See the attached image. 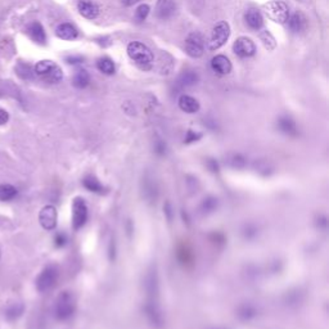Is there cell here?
I'll use <instances>...</instances> for the list:
<instances>
[{"instance_id":"cell-1","label":"cell","mask_w":329,"mask_h":329,"mask_svg":"<svg viewBox=\"0 0 329 329\" xmlns=\"http://www.w3.org/2000/svg\"><path fill=\"white\" fill-rule=\"evenodd\" d=\"M128 54L135 63L143 70H148L152 66L153 53L148 46L139 41H133L128 45Z\"/></svg>"},{"instance_id":"cell-2","label":"cell","mask_w":329,"mask_h":329,"mask_svg":"<svg viewBox=\"0 0 329 329\" xmlns=\"http://www.w3.org/2000/svg\"><path fill=\"white\" fill-rule=\"evenodd\" d=\"M34 71L39 77H41L44 81L49 82V84H57L63 78V72H62L59 66L54 63L53 60L49 59H43L38 62Z\"/></svg>"},{"instance_id":"cell-3","label":"cell","mask_w":329,"mask_h":329,"mask_svg":"<svg viewBox=\"0 0 329 329\" xmlns=\"http://www.w3.org/2000/svg\"><path fill=\"white\" fill-rule=\"evenodd\" d=\"M262 9L274 22L286 23L290 18V8L284 1H269L262 5Z\"/></svg>"},{"instance_id":"cell-4","label":"cell","mask_w":329,"mask_h":329,"mask_svg":"<svg viewBox=\"0 0 329 329\" xmlns=\"http://www.w3.org/2000/svg\"><path fill=\"white\" fill-rule=\"evenodd\" d=\"M230 36V26L228 25L227 22H219L216 23L215 27L213 29V34H211V38H210L209 41V48L210 50H217L220 49L224 44L227 43L228 39Z\"/></svg>"},{"instance_id":"cell-5","label":"cell","mask_w":329,"mask_h":329,"mask_svg":"<svg viewBox=\"0 0 329 329\" xmlns=\"http://www.w3.org/2000/svg\"><path fill=\"white\" fill-rule=\"evenodd\" d=\"M58 279V269L56 266H48L41 271L38 280H36V287L39 292H46L50 288H53L56 282Z\"/></svg>"},{"instance_id":"cell-6","label":"cell","mask_w":329,"mask_h":329,"mask_svg":"<svg viewBox=\"0 0 329 329\" xmlns=\"http://www.w3.org/2000/svg\"><path fill=\"white\" fill-rule=\"evenodd\" d=\"M74 312V300H72L71 294H68L67 292H63L60 294L57 300V305H56V314L57 318L60 320L70 318Z\"/></svg>"},{"instance_id":"cell-7","label":"cell","mask_w":329,"mask_h":329,"mask_svg":"<svg viewBox=\"0 0 329 329\" xmlns=\"http://www.w3.org/2000/svg\"><path fill=\"white\" fill-rule=\"evenodd\" d=\"M203 39L199 34H192L185 40V52L189 57L199 58L203 54Z\"/></svg>"},{"instance_id":"cell-8","label":"cell","mask_w":329,"mask_h":329,"mask_svg":"<svg viewBox=\"0 0 329 329\" xmlns=\"http://www.w3.org/2000/svg\"><path fill=\"white\" fill-rule=\"evenodd\" d=\"M234 53L237 54L238 57L241 58H248L252 57V56H255L256 53V45L255 43L252 41L251 39H248V38H239L237 39V41L234 43Z\"/></svg>"},{"instance_id":"cell-9","label":"cell","mask_w":329,"mask_h":329,"mask_svg":"<svg viewBox=\"0 0 329 329\" xmlns=\"http://www.w3.org/2000/svg\"><path fill=\"white\" fill-rule=\"evenodd\" d=\"M72 215H74V227L75 229H78L85 224L86 216H88V209L84 199L76 198L74 202V207H72Z\"/></svg>"},{"instance_id":"cell-10","label":"cell","mask_w":329,"mask_h":329,"mask_svg":"<svg viewBox=\"0 0 329 329\" xmlns=\"http://www.w3.org/2000/svg\"><path fill=\"white\" fill-rule=\"evenodd\" d=\"M41 227L46 230H52L57 225V211L53 206H45L39 215Z\"/></svg>"},{"instance_id":"cell-11","label":"cell","mask_w":329,"mask_h":329,"mask_svg":"<svg viewBox=\"0 0 329 329\" xmlns=\"http://www.w3.org/2000/svg\"><path fill=\"white\" fill-rule=\"evenodd\" d=\"M176 4L174 0H158L156 5V15L161 19H169L175 15Z\"/></svg>"},{"instance_id":"cell-12","label":"cell","mask_w":329,"mask_h":329,"mask_svg":"<svg viewBox=\"0 0 329 329\" xmlns=\"http://www.w3.org/2000/svg\"><path fill=\"white\" fill-rule=\"evenodd\" d=\"M77 9L80 15L88 19H94L99 16V8L90 0H80L77 3Z\"/></svg>"},{"instance_id":"cell-13","label":"cell","mask_w":329,"mask_h":329,"mask_svg":"<svg viewBox=\"0 0 329 329\" xmlns=\"http://www.w3.org/2000/svg\"><path fill=\"white\" fill-rule=\"evenodd\" d=\"M26 32H27V35H29L35 43L45 44L46 41L45 31H44V27L41 26V23H39V22H32V23H30V25L26 27Z\"/></svg>"},{"instance_id":"cell-14","label":"cell","mask_w":329,"mask_h":329,"mask_svg":"<svg viewBox=\"0 0 329 329\" xmlns=\"http://www.w3.org/2000/svg\"><path fill=\"white\" fill-rule=\"evenodd\" d=\"M211 66H213V71L220 75H227L232 71V63L225 56H216L211 60Z\"/></svg>"},{"instance_id":"cell-15","label":"cell","mask_w":329,"mask_h":329,"mask_svg":"<svg viewBox=\"0 0 329 329\" xmlns=\"http://www.w3.org/2000/svg\"><path fill=\"white\" fill-rule=\"evenodd\" d=\"M56 35L62 40H75L77 38L78 32L71 23H62L56 29Z\"/></svg>"},{"instance_id":"cell-16","label":"cell","mask_w":329,"mask_h":329,"mask_svg":"<svg viewBox=\"0 0 329 329\" xmlns=\"http://www.w3.org/2000/svg\"><path fill=\"white\" fill-rule=\"evenodd\" d=\"M179 107L187 114H195L199 110V103L193 97L181 96L179 98Z\"/></svg>"},{"instance_id":"cell-17","label":"cell","mask_w":329,"mask_h":329,"mask_svg":"<svg viewBox=\"0 0 329 329\" xmlns=\"http://www.w3.org/2000/svg\"><path fill=\"white\" fill-rule=\"evenodd\" d=\"M246 22L252 30H260L264 26V18L257 9H250L246 13Z\"/></svg>"},{"instance_id":"cell-18","label":"cell","mask_w":329,"mask_h":329,"mask_svg":"<svg viewBox=\"0 0 329 329\" xmlns=\"http://www.w3.org/2000/svg\"><path fill=\"white\" fill-rule=\"evenodd\" d=\"M90 76L86 70H78L74 76V85L78 89H84L89 85Z\"/></svg>"},{"instance_id":"cell-19","label":"cell","mask_w":329,"mask_h":329,"mask_svg":"<svg viewBox=\"0 0 329 329\" xmlns=\"http://www.w3.org/2000/svg\"><path fill=\"white\" fill-rule=\"evenodd\" d=\"M17 195V189L11 184H1L0 185V201L8 202L16 198Z\"/></svg>"},{"instance_id":"cell-20","label":"cell","mask_w":329,"mask_h":329,"mask_svg":"<svg viewBox=\"0 0 329 329\" xmlns=\"http://www.w3.org/2000/svg\"><path fill=\"white\" fill-rule=\"evenodd\" d=\"M97 67L102 74L104 75H114L115 74V63L114 60L110 58H99L97 62Z\"/></svg>"},{"instance_id":"cell-21","label":"cell","mask_w":329,"mask_h":329,"mask_svg":"<svg viewBox=\"0 0 329 329\" xmlns=\"http://www.w3.org/2000/svg\"><path fill=\"white\" fill-rule=\"evenodd\" d=\"M288 25H290V30L294 32H298L304 29L305 19L301 15H293L290 18H288Z\"/></svg>"},{"instance_id":"cell-22","label":"cell","mask_w":329,"mask_h":329,"mask_svg":"<svg viewBox=\"0 0 329 329\" xmlns=\"http://www.w3.org/2000/svg\"><path fill=\"white\" fill-rule=\"evenodd\" d=\"M198 80V76L194 72H185L184 75H181V77L179 78L181 86H191L195 84Z\"/></svg>"},{"instance_id":"cell-23","label":"cell","mask_w":329,"mask_h":329,"mask_svg":"<svg viewBox=\"0 0 329 329\" xmlns=\"http://www.w3.org/2000/svg\"><path fill=\"white\" fill-rule=\"evenodd\" d=\"M260 39H261V41L264 43L266 49L272 50L274 48H275V40H274V38H272V36L270 35L268 31L262 32L261 35H260Z\"/></svg>"},{"instance_id":"cell-24","label":"cell","mask_w":329,"mask_h":329,"mask_svg":"<svg viewBox=\"0 0 329 329\" xmlns=\"http://www.w3.org/2000/svg\"><path fill=\"white\" fill-rule=\"evenodd\" d=\"M149 11H151L149 5H147V4H142V5H139V7L136 8V12H135V17H136V19H138V21H140V22L144 21L145 18L148 17Z\"/></svg>"},{"instance_id":"cell-25","label":"cell","mask_w":329,"mask_h":329,"mask_svg":"<svg viewBox=\"0 0 329 329\" xmlns=\"http://www.w3.org/2000/svg\"><path fill=\"white\" fill-rule=\"evenodd\" d=\"M9 121V114L5 110L0 108V125H5Z\"/></svg>"},{"instance_id":"cell-26","label":"cell","mask_w":329,"mask_h":329,"mask_svg":"<svg viewBox=\"0 0 329 329\" xmlns=\"http://www.w3.org/2000/svg\"><path fill=\"white\" fill-rule=\"evenodd\" d=\"M67 60H68V63H80V62H82V58L81 57H68Z\"/></svg>"},{"instance_id":"cell-27","label":"cell","mask_w":329,"mask_h":329,"mask_svg":"<svg viewBox=\"0 0 329 329\" xmlns=\"http://www.w3.org/2000/svg\"><path fill=\"white\" fill-rule=\"evenodd\" d=\"M138 1H140V0H124V4L125 5H128V7H130V5H134V4H136Z\"/></svg>"}]
</instances>
